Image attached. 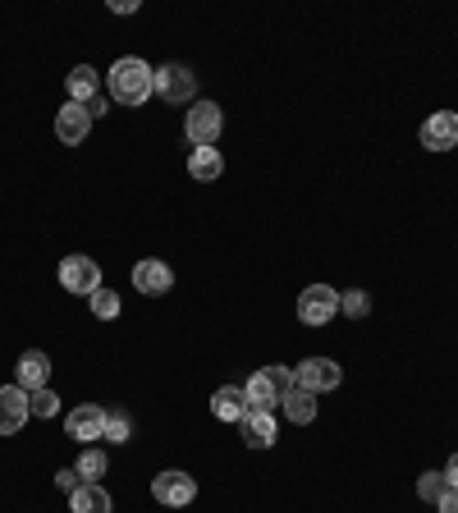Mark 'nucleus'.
I'll use <instances>...</instances> for the list:
<instances>
[{"label":"nucleus","mask_w":458,"mask_h":513,"mask_svg":"<svg viewBox=\"0 0 458 513\" xmlns=\"http://www.w3.org/2000/svg\"><path fill=\"white\" fill-rule=\"evenodd\" d=\"M106 92L115 106H147L156 92V69L147 65V60H138V55H124V60L110 65Z\"/></svg>","instance_id":"1"},{"label":"nucleus","mask_w":458,"mask_h":513,"mask_svg":"<svg viewBox=\"0 0 458 513\" xmlns=\"http://www.w3.org/2000/svg\"><path fill=\"white\" fill-rule=\"evenodd\" d=\"M294 390V372L289 367H262V372H252L243 394H248V404L257 413H271V408L284 404V394Z\"/></svg>","instance_id":"2"},{"label":"nucleus","mask_w":458,"mask_h":513,"mask_svg":"<svg viewBox=\"0 0 458 513\" xmlns=\"http://www.w3.org/2000/svg\"><path fill=\"white\" fill-rule=\"evenodd\" d=\"M339 317V289L330 284H307L298 294V321L303 326H330Z\"/></svg>","instance_id":"3"},{"label":"nucleus","mask_w":458,"mask_h":513,"mask_svg":"<svg viewBox=\"0 0 458 513\" xmlns=\"http://www.w3.org/2000/svg\"><path fill=\"white\" fill-rule=\"evenodd\" d=\"M220 129H225V115H220L216 101H193V110L184 115V133L193 147H216Z\"/></svg>","instance_id":"4"},{"label":"nucleus","mask_w":458,"mask_h":513,"mask_svg":"<svg viewBox=\"0 0 458 513\" xmlns=\"http://www.w3.org/2000/svg\"><path fill=\"white\" fill-rule=\"evenodd\" d=\"M60 284H65V294H78V298H92L101 289V266L83 252H69L65 262H60Z\"/></svg>","instance_id":"5"},{"label":"nucleus","mask_w":458,"mask_h":513,"mask_svg":"<svg viewBox=\"0 0 458 513\" xmlns=\"http://www.w3.org/2000/svg\"><path fill=\"white\" fill-rule=\"evenodd\" d=\"M152 495H156V504H165V509H188V504L197 500V481L188 477V472L170 468L152 481Z\"/></svg>","instance_id":"6"},{"label":"nucleus","mask_w":458,"mask_h":513,"mask_svg":"<svg viewBox=\"0 0 458 513\" xmlns=\"http://www.w3.org/2000/svg\"><path fill=\"white\" fill-rule=\"evenodd\" d=\"M156 92L175 106H193V92H197V74L188 65H165L156 69Z\"/></svg>","instance_id":"7"},{"label":"nucleus","mask_w":458,"mask_h":513,"mask_svg":"<svg viewBox=\"0 0 458 513\" xmlns=\"http://www.w3.org/2000/svg\"><path fill=\"white\" fill-rule=\"evenodd\" d=\"M339 381H344V367H339L335 358H307L294 372V385H303V390H312V394L339 390Z\"/></svg>","instance_id":"8"},{"label":"nucleus","mask_w":458,"mask_h":513,"mask_svg":"<svg viewBox=\"0 0 458 513\" xmlns=\"http://www.w3.org/2000/svg\"><path fill=\"white\" fill-rule=\"evenodd\" d=\"M422 147L426 152H454L458 147V110H436L422 124Z\"/></svg>","instance_id":"9"},{"label":"nucleus","mask_w":458,"mask_h":513,"mask_svg":"<svg viewBox=\"0 0 458 513\" xmlns=\"http://www.w3.org/2000/svg\"><path fill=\"white\" fill-rule=\"evenodd\" d=\"M28 417H33V408H28V390H23V385H0V436L23 431Z\"/></svg>","instance_id":"10"},{"label":"nucleus","mask_w":458,"mask_h":513,"mask_svg":"<svg viewBox=\"0 0 458 513\" xmlns=\"http://www.w3.org/2000/svg\"><path fill=\"white\" fill-rule=\"evenodd\" d=\"M133 289H138V294L161 298V294H170V289H175V271H170L165 262H156V257H147V262L133 266Z\"/></svg>","instance_id":"11"},{"label":"nucleus","mask_w":458,"mask_h":513,"mask_svg":"<svg viewBox=\"0 0 458 513\" xmlns=\"http://www.w3.org/2000/svg\"><path fill=\"white\" fill-rule=\"evenodd\" d=\"M65 431H69V440H101V431H106V408L101 404H78L74 413L65 417Z\"/></svg>","instance_id":"12"},{"label":"nucleus","mask_w":458,"mask_h":513,"mask_svg":"<svg viewBox=\"0 0 458 513\" xmlns=\"http://www.w3.org/2000/svg\"><path fill=\"white\" fill-rule=\"evenodd\" d=\"M92 133V115H88V106H74L69 101L60 115H55V138L65 142V147H83V138Z\"/></svg>","instance_id":"13"},{"label":"nucleus","mask_w":458,"mask_h":513,"mask_svg":"<svg viewBox=\"0 0 458 513\" xmlns=\"http://www.w3.org/2000/svg\"><path fill=\"white\" fill-rule=\"evenodd\" d=\"M211 413H216L220 422H234V426H239L243 417L252 413V404H248V394H243V385H220V390L211 394Z\"/></svg>","instance_id":"14"},{"label":"nucleus","mask_w":458,"mask_h":513,"mask_svg":"<svg viewBox=\"0 0 458 513\" xmlns=\"http://www.w3.org/2000/svg\"><path fill=\"white\" fill-rule=\"evenodd\" d=\"M239 431H243V445L248 449H271L275 445V417L271 413H257V408H252V413L239 422Z\"/></svg>","instance_id":"15"},{"label":"nucleus","mask_w":458,"mask_h":513,"mask_svg":"<svg viewBox=\"0 0 458 513\" xmlns=\"http://www.w3.org/2000/svg\"><path fill=\"white\" fill-rule=\"evenodd\" d=\"M69 509L74 513H110L115 500H110V491L101 486V481H83V486L69 495Z\"/></svg>","instance_id":"16"},{"label":"nucleus","mask_w":458,"mask_h":513,"mask_svg":"<svg viewBox=\"0 0 458 513\" xmlns=\"http://www.w3.org/2000/svg\"><path fill=\"white\" fill-rule=\"evenodd\" d=\"M188 175H193L197 184H216V179L225 175V156H220L216 147H193V156H188Z\"/></svg>","instance_id":"17"},{"label":"nucleus","mask_w":458,"mask_h":513,"mask_svg":"<svg viewBox=\"0 0 458 513\" xmlns=\"http://www.w3.org/2000/svg\"><path fill=\"white\" fill-rule=\"evenodd\" d=\"M46 376H51V358H46L42 349L23 353V358H19V385H23V390H28V394L46 390Z\"/></svg>","instance_id":"18"},{"label":"nucleus","mask_w":458,"mask_h":513,"mask_svg":"<svg viewBox=\"0 0 458 513\" xmlns=\"http://www.w3.org/2000/svg\"><path fill=\"white\" fill-rule=\"evenodd\" d=\"M284 417L294 426H307V422H317V394L312 390H303V385H294V390L284 394Z\"/></svg>","instance_id":"19"},{"label":"nucleus","mask_w":458,"mask_h":513,"mask_svg":"<svg viewBox=\"0 0 458 513\" xmlns=\"http://www.w3.org/2000/svg\"><path fill=\"white\" fill-rule=\"evenodd\" d=\"M65 88H69V101H74V106H88V101L97 97L101 78H97V69H92V65H78V69H69Z\"/></svg>","instance_id":"20"},{"label":"nucleus","mask_w":458,"mask_h":513,"mask_svg":"<svg viewBox=\"0 0 458 513\" xmlns=\"http://www.w3.org/2000/svg\"><path fill=\"white\" fill-rule=\"evenodd\" d=\"M106 468H110V459L101 454V449H83V454H78V463H74V472L83 481H101V477H106Z\"/></svg>","instance_id":"21"},{"label":"nucleus","mask_w":458,"mask_h":513,"mask_svg":"<svg viewBox=\"0 0 458 513\" xmlns=\"http://www.w3.org/2000/svg\"><path fill=\"white\" fill-rule=\"evenodd\" d=\"M445 491H449L445 472H422V477H417V500L440 504V495H445Z\"/></svg>","instance_id":"22"},{"label":"nucleus","mask_w":458,"mask_h":513,"mask_svg":"<svg viewBox=\"0 0 458 513\" xmlns=\"http://www.w3.org/2000/svg\"><path fill=\"white\" fill-rule=\"evenodd\" d=\"M88 303H92V317H97V321H115V317H120V294H110V289H97Z\"/></svg>","instance_id":"23"},{"label":"nucleus","mask_w":458,"mask_h":513,"mask_svg":"<svg viewBox=\"0 0 458 513\" xmlns=\"http://www.w3.org/2000/svg\"><path fill=\"white\" fill-rule=\"evenodd\" d=\"M133 436V422L124 413H106V431H101V440H110V445H124V440Z\"/></svg>","instance_id":"24"},{"label":"nucleus","mask_w":458,"mask_h":513,"mask_svg":"<svg viewBox=\"0 0 458 513\" xmlns=\"http://www.w3.org/2000/svg\"><path fill=\"white\" fill-rule=\"evenodd\" d=\"M339 312H344V317H367L371 312L367 294H362V289H344V294H339Z\"/></svg>","instance_id":"25"},{"label":"nucleus","mask_w":458,"mask_h":513,"mask_svg":"<svg viewBox=\"0 0 458 513\" xmlns=\"http://www.w3.org/2000/svg\"><path fill=\"white\" fill-rule=\"evenodd\" d=\"M28 408H33V417H55L60 413V399L51 390H33L28 394Z\"/></svg>","instance_id":"26"},{"label":"nucleus","mask_w":458,"mask_h":513,"mask_svg":"<svg viewBox=\"0 0 458 513\" xmlns=\"http://www.w3.org/2000/svg\"><path fill=\"white\" fill-rule=\"evenodd\" d=\"M55 486H60V491H69V495H74L78 486H83V477H78L74 468H65V472H55Z\"/></svg>","instance_id":"27"},{"label":"nucleus","mask_w":458,"mask_h":513,"mask_svg":"<svg viewBox=\"0 0 458 513\" xmlns=\"http://www.w3.org/2000/svg\"><path fill=\"white\" fill-rule=\"evenodd\" d=\"M106 110H110V97H92V101H88V115H92V120H101Z\"/></svg>","instance_id":"28"},{"label":"nucleus","mask_w":458,"mask_h":513,"mask_svg":"<svg viewBox=\"0 0 458 513\" xmlns=\"http://www.w3.org/2000/svg\"><path fill=\"white\" fill-rule=\"evenodd\" d=\"M436 509H440V513H458V491H445V495H440Z\"/></svg>","instance_id":"29"},{"label":"nucleus","mask_w":458,"mask_h":513,"mask_svg":"<svg viewBox=\"0 0 458 513\" xmlns=\"http://www.w3.org/2000/svg\"><path fill=\"white\" fill-rule=\"evenodd\" d=\"M445 481H449V491H458V454H449V468H445Z\"/></svg>","instance_id":"30"},{"label":"nucleus","mask_w":458,"mask_h":513,"mask_svg":"<svg viewBox=\"0 0 458 513\" xmlns=\"http://www.w3.org/2000/svg\"><path fill=\"white\" fill-rule=\"evenodd\" d=\"M110 10H115V14H133V10H138V0H110Z\"/></svg>","instance_id":"31"}]
</instances>
